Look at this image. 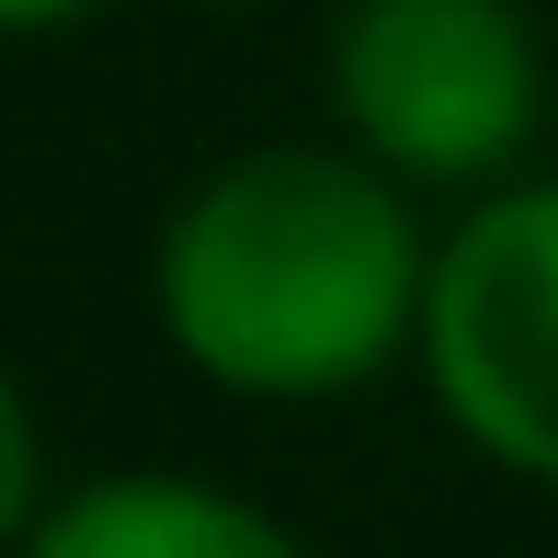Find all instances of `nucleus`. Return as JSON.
Returning <instances> with one entry per match:
<instances>
[{"label":"nucleus","mask_w":558,"mask_h":558,"mask_svg":"<svg viewBox=\"0 0 558 558\" xmlns=\"http://www.w3.org/2000/svg\"><path fill=\"white\" fill-rule=\"evenodd\" d=\"M92 0H0V23H12V35H58V23H81Z\"/></svg>","instance_id":"423d86ee"},{"label":"nucleus","mask_w":558,"mask_h":558,"mask_svg":"<svg viewBox=\"0 0 558 558\" xmlns=\"http://www.w3.org/2000/svg\"><path fill=\"white\" fill-rule=\"evenodd\" d=\"M422 388L501 478L558 490V183L478 194L434 240Z\"/></svg>","instance_id":"7ed1b4c3"},{"label":"nucleus","mask_w":558,"mask_h":558,"mask_svg":"<svg viewBox=\"0 0 558 558\" xmlns=\"http://www.w3.org/2000/svg\"><path fill=\"white\" fill-rule=\"evenodd\" d=\"M422 251L399 171L365 148H240L148 251V308L160 342L228 399H353L422 353Z\"/></svg>","instance_id":"f257e3e1"},{"label":"nucleus","mask_w":558,"mask_h":558,"mask_svg":"<svg viewBox=\"0 0 558 558\" xmlns=\"http://www.w3.org/2000/svg\"><path fill=\"white\" fill-rule=\"evenodd\" d=\"M35 478H46V456H35V399L0 376V536H35Z\"/></svg>","instance_id":"39448f33"},{"label":"nucleus","mask_w":558,"mask_h":558,"mask_svg":"<svg viewBox=\"0 0 558 558\" xmlns=\"http://www.w3.org/2000/svg\"><path fill=\"white\" fill-rule=\"evenodd\" d=\"M194 12H251V0H194Z\"/></svg>","instance_id":"0eeeda50"},{"label":"nucleus","mask_w":558,"mask_h":558,"mask_svg":"<svg viewBox=\"0 0 558 558\" xmlns=\"http://www.w3.org/2000/svg\"><path fill=\"white\" fill-rule=\"evenodd\" d=\"M331 114L399 183H490L536 148L547 58L524 0H342Z\"/></svg>","instance_id":"f03ea898"},{"label":"nucleus","mask_w":558,"mask_h":558,"mask_svg":"<svg viewBox=\"0 0 558 558\" xmlns=\"http://www.w3.org/2000/svg\"><path fill=\"white\" fill-rule=\"evenodd\" d=\"M23 547L35 558H296V524H274L263 501L206 490V478L125 468V478H92L58 513H35Z\"/></svg>","instance_id":"20e7f679"}]
</instances>
